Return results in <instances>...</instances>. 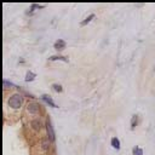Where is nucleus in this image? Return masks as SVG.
Listing matches in <instances>:
<instances>
[{
    "mask_svg": "<svg viewBox=\"0 0 155 155\" xmlns=\"http://www.w3.org/2000/svg\"><path fill=\"white\" fill-rule=\"evenodd\" d=\"M52 88H53L56 92H58V93L63 92V87H62L59 84H52Z\"/></svg>",
    "mask_w": 155,
    "mask_h": 155,
    "instance_id": "12",
    "label": "nucleus"
},
{
    "mask_svg": "<svg viewBox=\"0 0 155 155\" xmlns=\"http://www.w3.org/2000/svg\"><path fill=\"white\" fill-rule=\"evenodd\" d=\"M35 78H36V74H35L34 71H30V70H28V71H27V74H25V78H24V80H25V82H30V81H33Z\"/></svg>",
    "mask_w": 155,
    "mask_h": 155,
    "instance_id": "8",
    "label": "nucleus"
},
{
    "mask_svg": "<svg viewBox=\"0 0 155 155\" xmlns=\"http://www.w3.org/2000/svg\"><path fill=\"white\" fill-rule=\"evenodd\" d=\"M136 124H137V115H133L132 116V120H131V128L132 130L136 127Z\"/></svg>",
    "mask_w": 155,
    "mask_h": 155,
    "instance_id": "14",
    "label": "nucleus"
},
{
    "mask_svg": "<svg viewBox=\"0 0 155 155\" xmlns=\"http://www.w3.org/2000/svg\"><path fill=\"white\" fill-rule=\"evenodd\" d=\"M93 18H94V15H90L88 17H86V18H85V19H84V21H82V22L80 23V25H82V27H84V25L88 24V23H90V22H91V21L93 19Z\"/></svg>",
    "mask_w": 155,
    "mask_h": 155,
    "instance_id": "11",
    "label": "nucleus"
},
{
    "mask_svg": "<svg viewBox=\"0 0 155 155\" xmlns=\"http://www.w3.org/2000/svg\"><path fill=\"white\" fill-rule=\"evenodd\" d=\"M110 144H111V147H113L114 149H116V150H119V149H120V140H119L116 137H113V138H111Z\"/></svg>",
    "mask_w": 155,
    "mask_h": 155,
    "instance_id": "10",
    "label": "nucleus"
},
{
    "mask_svg": "<svg viewBox=\"0 0 155 155\" xmlns=\"http://www.w3.org/2000/svg\"><path fill=\"white\" fill-rule=\"evenodd\" d=\"M51 140L48 139V138H44L42 140H41V148H42V150H45V151H47V150H50V148H51Z\"/></svg>",
    "mask_w": 155,
    "mask_h": 155,
    "instance_id": "7",
    "label": "nucleus"
},
{
    "mask_svg": "<svg viewBox=\"0 0 155 155\" xmlns=\"http://www.w3.org/2000/svg\"><path fill=\"white\" fill-rule=\"evenodd\" d=\"M48 61H51V62H53V61H64V62H69V59H68V57H65V56H51V57H48Z\"/></svg>",
    "mask_w": 155,
    "mask_h": 155,
    "instance_id": "9",
    "label": "nucleus"
},
{
    "mask_svg": "<svg viewBox=\"0 0 155 155\" xmlns=\"http://www.w3.org/2000/svg\"><path fill=\"white\" fill-rule=\"evenodd\" d=\"M45 128H46V133H47V138L51 140V142H54L56 140V133H54V130H53V126L51 124L50 120L46 121V125H45Z\"/></svg>",
    "mask_w": 155,
    "mask_h": 155,
    "instance_id": "2",
    "label": "nucleus"
},
{
    "mask_svg": "<svg viewBox=\"0 0 155 155\" xmlns=\"http://www.w3.org/2000/svg\"><path fill=\"white\" fill-rule=\"evenodd\" d=\"M154 70H155V65H154Z\"/></svg>",
    "mask_w": 155,
    "mask_h": 155,
    "instance_id": "16",
    "label": "nucleus"
},
{
    "mask_svg": "<svg viewBox=\"0 0 155 155\" xmlns=\"http://www.w3.org/2000/svg\"><path fill=\"white\" fill-rule=\"evenodd\" d=\"M133 155H143V150L138 147H133V150H132Z\"/></svg>",
    "mask_w": 155,
    "mask_h": 155,
    "instance_id": "13",
    "label": "nucleus"
},
{
    "mask_svg": "<svg viewBox=\"0 0 155 155\" xmlns=\"http://www.w3.org/2000/svg\"><path fill=\"white\" fill-rule=\"evenodd\" d=\"M2 82H4V87H5V88H6V86H10V87H12V86H15V85H13L12 82H10V81H7L6 79H4V81H2Z\"/></svg>",
    "mask_w": 155,
    "mask_h": 155,
    "instance_id": "15",
    "label": "nucleus"
},
{
    "mask_svg": "<svg viewBox=\"0 0 155 155\" xmlns=\"http://www.w3.org/2000/svg\"><path fill=\"white\" fill-rule=\"evenodd\" d=\"M30 126H31V128L34 130V131H40L41 128H42V122H41V120L40 119H34V120H31L30 121Z\"/></svg>",
    "mask_w": 155,
    "mask_h": 155,
    "instance_id": "5",
    "label": "nucleus"
},
{
    "mask_svg": "<svg viewBox=\"0 0 155 155\" xmlns=\"http://www.w3.org/2000/svg\"><path fill=\"white\" fill-rule=\"evenodd\" d=\"M65 46H67V44H65V41L62 40V39L57 40V41L53 44V47H54V50H57V51H62V50H64Z\"/></svg>",
    "mask_w": 155,
    "mask_h": 155,
    "instance_id": "6",
    "label": "nucleus"
},
{
    "mask_svg": "<svg viewBox=\"0 0 155 155\" xmlns=\"http://www.w3.org/2000/svg\"><path fill=\"white\" fill-rule=\"evenodd\" d=\"M23 102H24V98H23V96L21 93H13L7 99V104L12 109H19L22 107Z\"/></svg>",
    "mask_w": 155,
    "mask_h": 155,
    "instance_id": "1",
    "label": "nucleus"
},
{
    "mask_svg": "<svg viewBox=\"0 0 155 155\" xmlns=\"http://www.w3.org/2000/svg\"><path fill=\"white\" fill-rule=\"evenodd\" d=\"M47 105H50V107H52V108H58L57 107V104L53 102V99H52V97L50 96V94H46V93H44V94H41V97H40Z\"/></svg>",
    "mask_w": 155,
    "mask_h": 155,
    "instance_id": "4",
    "label": "nucleus"
},
{
    "mask_svg": "<svg viewBox=\"0 0 155 155\" xmlns=\"http://www.w3.org/2000/svg\"><path fill=\"white\" fill-rule=\"evenodd\" d=\"M40 105L36 103V102H30L28 105H27V111L31 115H38L40 113Z\"/></svg>",
    "mask_w": 155,
    "mask_h": 155,
    "instance_id": "3",
    "label": "nucleus"
}]
</instances>
